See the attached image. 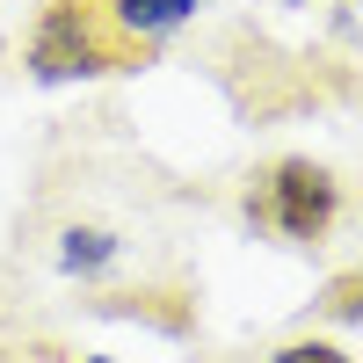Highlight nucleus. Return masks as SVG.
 I'll use <instances>...</instances> for the list:
<instances>
[{"mask_svg":"<svg viewBox=\"0 0 363 363\" xmlns=\"http://www.w3.org/2000/svg\"><path fill=\"white\" fill-rule=\"evenodd\" d=\"M22 66L37 80H102V73L153 66V44H131L116 29L109 0H44L37 22H29Z\"/></svg>","mask_w":363,"mask_h":363,"instance_id":"f257e3e1","label":"nucleus"},{"mask_svg":"<svg viewBox=\"0 0 363 363\" xmlns=\"http://www.w3.org/2000/svg\"><path fill=\"white\" fill-rule=\"evenodd\" d=\"M247 218L277 240H327V225L342 218V182H335V167H320L306 153L269 160L247 182Z\"/></svg>","mask_w":363,"mask_h":363,"instance_id":"f03ea898","label":"nucleus"},{"mask_svg":"<svg viewBox=\"0 0 363 363\" xmlns=\"http://www.w3.org/2000/svg\"><path fill=\"white\" fill-rule=\"evenodd\" d=\"M95 313L145 320V327H160V335H189L196 327V298H182V291H109V298H95Z\"/></svg>","mask_w":363,"mask_h":363,"instance_id":"7ed1b4c3","label":"nucleus"},{"mask_svg":"<svg viewBox=\"0 0 363 363\" xmlns=\"http://www.w3.org/2000/svg\"><path fill=\"white\" fill-rule=\"evenodd\" d=\"M109 15H116V29H124L131 44H167L182 22L196 15V0H109Z\"/></svg>","mask_w":363,"mask_h":363,"instance_id":"20e7f679","label":"nucleus"},{"mask_svg":"<svg viewBox=\"0 0 363 363\" xmlns=\"http://www.w3.org/2000/svg\"><path fill=\"white\" fill-rule=\"evenodd\" d=\"M109 262H116V233H102V225H73L66 247H58V269H66V277H95Z\"/></svg>","mask_w":363,"mask_h":363,"instance_id":"39448f33","label":"nucleus"},{"mask_svg":"<svg viewBox=\"0 0 363 363\" xmlns=\"http://www.w3.org/2000/svg\"><path fill=\"white\" fill-rule=\"evenodd\" d=\"M269 363H349V349H335V342H284Z\"/></svg>","mask_w":363,"mask_h":363,"instance_id":"423d86ee","label":"nucleus"},{"mask_svg":"<svg viewBox=\"0 0 363 363\" xmlns=\"http://www.w3.org/2000/svg\"><path fill=\"white\" fill-rule=\"evenodd\" d=\"M356 291H363V284H356V269H342V277L327 284V313H335V320H356Z\"/></svg>","mask_w":363,"mask_h":363,"instance_id":"0eeeda50","label":"nucleus"},{"mask_svg":"<svg viewBox=\"0 0 363 363\" xmlns=\"http://www.w3.org/2000/svg\"><path fill=\"white\" fill-rule=\"evenodd\" d=\"M80 363H116V356H80Z\"/></svg>","mask_w":363,"mask_h":363,"instance_id":"6e6552de","label":"nucleus"}]
</instances>
